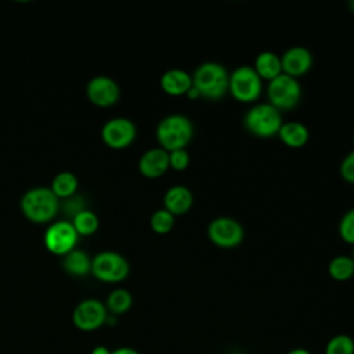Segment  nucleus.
Here are the masks:
<instances>
[{
    "label": "nucleus",
    "instance_id": "obj_1",
    "mask_svg": "<svg viewBox=\"0 0 354 354\" xmlns=\"http://www.w3.org/2000/svg\"><path fill=\"white\" fill-rule=\"evenodd\" d=\"M195 127L192 120L183 113H169L163 116L155 129V137L160 148L170 152L187 148L194 138Z\"/></svg>",
    "mask_w": 354,
    "mask_h": 354
},
{
    "label": "nucleus",
    "instance_id": "obj_2",
    "mask_svg": "<svg viewBox=\"0 0 354 354\" xmlns=\"http://www.w3.org/2000/svg\"><path fill=\"white\" fill-rule=\"evenodd\" d=\"M192 86L201 93L202 98L217 101L228 93L230 72L216 61H205L199 64L191 73Z\"/></svg>",
    "mask_w": 354,
    "mask_h": 354
},
{
    "label": "nucleus",
    "instance_id": "obj_3",
    "mask_svg": "<svg viewBox=\"0 0 354 354\" xmlns=\"http://www.w3.org/2000/svg\"><path fill=\"white\" fill-rule=\"evenodd\" d=\"M24 216L37 224L51 221L59 210V199L50 187H33L24 192L19 201Z\"/></svg>",
    "mask_w": 354,
    "mask_h": 354
},
{
    "label": "nucleus",
    "instance_id": "obj_4",
    "mask_svg": "<svg viewBox=\"0 0 354 354\" xmlns=\"http://www.w3.org/2000/svg\"><path fill=\"white\" fill-rule=\"evenodd\" d=\"M282 123V112L268 102H256L243 115L246 131L259 138L278 136Z\"/></svg>",
    "mask_w": 354,
    "mask_h": 354
},
{
    "label": "nucleus",
    "instance_id": "obj_5",
    "mask_svg": "<svg viewBox=\"0 0 354 354\" xmlns=\"http://www.w3.org/2000/svg\"><path fill=\"white\" fill-rule=\"evenodd\" d=\"M263 91V79L250 65H239L230 72L228 93L239 102H256Z\"/></svg>",
    "mask_w": 354,
    "mask_h": 354
},
{
    "label": "nucleus",
    "instance_id": "obj_6",
    "mask_svg": "<svg viewBox=\"0 0 354 354\" xmlns=\"http://www.w3.org/2000/svg\"><path fill=\"white\" fill-rule=\"evenodd\" d=\"M303 95L299 79L281 73L267 84V102L278 111H289L297 106Z\"/></svg>",
    "mask_w": 354,
    "mask_h": 354
},
{
    "label": "nucleus",
    "instance_id": "obj_7",
    "mask_svg": "<svg viewBox=\"0 0 354 354\" xmlns=\"http://www.w3.org/2000/svg\"><path fill=\"white\" fill-rule=\"evenodd\" d=\"M130 272V264L127 259L113 250L98 252L91 259V274L102 282L116 283L127 278Z\"/></svg>",
    "mask_w": 354,
    "mask_h": 354
},
{
    "label": "nucleus",
    "instance_id": "obj_8",
    "mask_svg": "<svg viewBox=\"0 0 354 354\" xmlns=\"http://www.w3.org/2000/svg\"><path fill=\"white\" fill-rule=\"evenodd\" d=\"M207 238L213 245L218 248L232 249L242 243L245 238V230L236 218L218 216L210 220L207 225Z\"/></svg>",
    "mask_w": 354,
    "mask_h": 354
},
{
    "label": "nucleus",
    "instance_id": "obj_9",
    "mask_svg": "<svg viewBox=\"0 0 354 354\" xmlns=\"http://www.w3.org/2000/svg\"><path fill=\"white\" fill-rule=\"evenodd\" d=\"M108 310L98 299H84L79 301L72 313L73 325L83 332H93L105 325Z\"/></svg>",
    "mask_w": 354,
    "mask_h": 354
},
{
    "label": "nucleus",
    "instance_id": "obj_10",
    "mask_svg": "<svg viewBox=\"0 0 354 354\" xmlns=\"http://www.w3.org/2000/svg\"><path fill=\"white\" fill-rule=\"evenodd\" d=\"M79 234L76 232L73 224L68 220H58L51 223L43 236L44 246L48 252L59 256H65L77 243Z\"/></svg>",
    "mask_w": 354,
    "mask_h": 354
},
{
    "label": "nucleus",
    "instance_id": "obj_11",
    "mask_svg": "<svg viewBox=\"0 0 354 354\" xmlns=\"http://www.w3.org/2000/svg\"><path fill=\"white\" fill-rule=\"evenodd\" d=\"M137 136L136 123L124 116H115L108 119L101 127L102 141L115 149L129 147Z\"/></svg>",
    "mask_w": 354,
    "mask_h": 354
},
{
    "label": "nucleus",
    "instance_id": "obj_12",
    "mask_svg": "<svg viewBox=\"0 0 354 354\" xmlns=\"http://www.w3.org/2000/svg\"><path fill=\"white\" fill-rule=\"evenodd\" d=\"M86 95L94 105L105 108L118 102L120 97V87L113 77L97 75L87 82Z\"/></svg>",
    "mask_w": 354,
    "mask_h": 354
},
{
    "label": "nucleus",
    "instance_id": "obj_13",
    "mask_svg": "<svg viewBox=\"0 0 354 354\" xmlns=\"http://www.w3.org/2000/svg\"><path fill=\"white\" fill-rule=\"evenodd\" d=\"M314 64L313 53L300 44L292 46L286 48L281 55V65L282 73H286L292 77H299L306 75Z\"/></svg>",
    "mask_w": 354,
    "mask_h": 354
},
{
    "label": "nucleus",
    "instance_id": "obj_14",
    "mask_svg": "<svg viewBox=\"0 0 354 354\" xmlns=\"http://www.w3.org/2000/svg\"><path fill=\"white\" fill-rule=\"evenodd\" d=\"M169 152L160 147H153L141 153L138 170L147 178H158L169 169Z\"/></svg>",
    "mask_w": 354,
    "mask_h": 354
},
{
    "label": "nucleus",
    "instance_id": "obj_15",
    "mask_svg": "<svg viewBox=\"0 0 354 354\" xmlns=\"http://www.w3.org/2000/svg\"><path fill=\"white\" fill-rule=\"evenodd\" d=\"M194 205L192 191L183 184L171 185L163 195V207L173 216H181L191 210Z\"/></svg>",
    "mask_w": 354,
    "mask_h": 354
},
{
    "label": "nucleus",
    "instance_id": "obj_16",
    "mask_svg": "<svg viewBox=\"0 0 354 354\" xmlns=\"http://www.w3.org/2000/svg\"><path fill=\"white\" fill-rule=\"evenodd\" d=\"M159 84L169 95H185L192 86V76L183 68H170L162 73Z\"/></svg>",
    "mask_w": 354,
    "mask_h": 354
},
{
    "label": "nucleus",
    "instance_id": "obj_17",
    "mask_svg": "<svg viewBox=\"0 0 354 354\" xmlns=\"http://www.w3.org/2000/svg\"><path fill=\"white\" fill-rule=\"evenodd\" d=\"M278 137L289 148H301L307 144L310 131L304 123L299 120H290L282 123L278 131Z\"/></svg>",
    "mask_w": 354,
    "mask_h": 354
},
{
    "label": "nucleus",
    "instance_id": "obj_18",
    "mask_svg": "<svg viewBox=\"0 0 354 354\" xmlns=\"http://www.w3.org/2000/svg\"><path fill=\"white\" fill-rule=\"evenodd\" d=\"M253 69L257 72V75L263 80L270 82L282 73L281 55H278L277 53L270 51V50L260 51L254 58Z\"/></svg>",
    "mask_w": 354,
    "mask_h": 354
},
{
    "label": "nucleus",
    "instance_id": "obj_19",
    "mask_svg": "<svg viewBox=\"0 0 354 354\" xmlns=\"http://www.w3.org/2000/svg\"><path fill=\"white\" fill-rule=\"evenodd\" d=\"M64 270L73 277H84L91 272V257L82 249H72L62 256Z\"/></svg>",
    "mask_w": 354,
    "mask_h": 354
},
{
    "label": "nucleus",
    "instance_id": "obj_20",
    "mask_svg": "<svg viewBox=\"0 0 354 354\" xmlns=\"http://www.w3.org/2000/svg\"><path fill=\"white\" fill-rule=\"evenodd\" d=\"M79 181L75 173L64 170L57 173L51 180V191L55 194L58 199H66L76 194Z\"/></svg>",
    "mask_w": 354,
    "mask_h": 354
},
{
    "label": "nucleus",
    "instance_id": "obj_21",
    "mask_svg": "<svg viewBox=\"0 0 354 354\" xmlns=\"http://www.w3.org/2000/svg\"><path fill=\"white\" fill-rule=\"evenodd\" d=\"M328 272L332 279L343 282L354 275V260L347 254H336L328 264Z\"/></svg>",
    "mask_w": 354,
    "mask_h": 354
},
{
    "label": "nucleus",
    "instance_id": "obj_22",
    "mask_svg": "<svg viewBox=\"0 0 354 354\" xmlns=\"http://www.w3.org/2000/svg\"><path fill=\"white\" fill-rule=\"evenodd\" d=\"M131 304H133V296L127 289H123V288L113 289L108 295L106 301H105L108 314H112L115 317L127 313L130 310Z\"/></svg>",
    "mask_w": 354,
    "mask_h": 354
},
{
    "label": "nucleus",
    "instance_id": "obj_23",
    "mask_svg": "<svg viewBox=\"0 0 354 354\" xmlns=\"http://www.w3.org/2000/svg\"><path fill=\"white\" fill-rule=\"evenodd\" d=\"M71 223L73 224L79 235H93L100 227L98 216L88 209H83L77 214H75Z\"/></svg>",
    "mask_w": 354,
    "mask_h": 354
},
{
    "label": "nucleus",
    "instance_id": "obj_24",
    "mask_svg": "<svg viewBox=\"0 0 354 354\" xmlns=\"http://www.w3.org/2000/svg\"><path fill=\"white\" fill-rule=\"evenodd\" d=\"M174 221H176V216H173L165 207L156 209L149 217V225L152 231L160 235L169 234L174 227Z\"/></svg>",
    "mask_w": 354,
    "mask_h": 354
},
{
    "label": "nucleus",
    "instance_id": "obj_25",
    "mask_svg": "<svg viewBox=\"0 0 354 354\" xmlns=\"http://www.w3.org/2000/svg\"><path fill=\"white\" fill-rule=\"evenodd\" d=\"M325 354H354V340L348 335H336L328 340Z\"/></svg>",
    "mask_w": 354,
    "mask_h": 354
},
{
    "label": "nucleus",
    "instance_id": "obj_26",
    "mask_svg": "<svg viewBox=\"0 0 354 354\" xmlns=\"http://www.w3.org/2000/svg\"><path fill=\"white\" fill-rule=\"evenodd\" d=\"M337 232L340 238L350 245H354V207L348 209L339 220Z\"/></svg>",
    "mask_w": 354,
    "mask_h": 354
},
{
    "label": "nucleus",
    "instance_id": "obj_27",
    "mask_svg": "<svg viewBox=\"0 0 354 354\" xmlns=\"http://www.w3.org/2000/svg\"><path fill=\"white\" fill-rule=\"evenodd\" d=\"M191 158L187 148L174 149L169 152V166L176 171H183L189 166Z\"/></svg>",
    "mask_w": 354,
    "mask_h": 354
},
{
    "label": "nucleus",
    "instance_id": "obj_28",
    "mask_svg": "<svg viewBox=\"0 0 354 354\" xmlns=\"http://www.w3.org/2000/svg\"><path fill=\"white\" fill-rule=\"evenodd\" d=\"M339 171L344 181L354 184V149L344 155V158L340 162Z\"/></svg>",
    "mask_w": 354,
    "mask_h": 354
},
{
    "label": "nucleus",
    "instance_id": "obj_29",
    "mask_svg": "<svg viewBox=\"0 0 354 354\" xmlns=\"http://www.w3.org/2000/svg\"><path fill=\"white\" fill-rule=\"evenodd\" d=\"M65 202H64V207L68 210V213L73 217L75 214H77L80 210H83V209H86L84 207V203H83V201H82V198L80 196H76V195H72V196H69V198H66V199H64ZM65 210V212H66Z\"/></svg>",
    "mask_w": 354,
    "mask_h": 354
},
{
    "label": "nucleus",
    "instance_id": "obj_30",
    "mask_svg": "<svg viewBox=\"0 0 354 354\" xmlns=\"http://www.w3.org/2000/svg\"><path fill=\"white\" fill-rule=\"evenodd\" d=\"M111 354H140V353L131 347H118V348L112 350Z\"/></svg>",
    "mask_w": 354,
    "mask_h": 354
},
{
    "label": "nucleus",
    "instance_id": "obj_31",
    "mask_svg": "<svg viewBox=\"0 0 354 354\" xmlns=\"http://www.w3.org/2000/svg\"><path fill=\"white\" fill-rule=\"evenodd\" d=\"M185 97H188V98H189V100H192V101H194V100H199V98H202V97H201V93H199L194 86H191V88L185 93Z\"/></svg>",
    "mask_w": 354,
    "mask_h": 354
},
{
    "label": "nucleus",
    "instance_id": "obj_32",
    "mask_svg": "<svg viewBox=\"0 0 354 354\" xmlns=\"http://www.w3.org/2000/svg\"><path fill=\"white\" fill-rule=\"evenodd\" d=\"M90 354H111V350L105 346H95Z\"/></svg>",
    "mask_w": 354,
    "mask_h": 354
},
{
    "label": "nucleus",
    "instance_id": "obj_33",
    "mask_svg": "<svg viewBox=\"0 0 354 354\" xmlns=\"http://www.w3.org/2000/svg\"><path fill=\"white\" fill-rule=\"evenodd\" d=\"M286 354H311L307 348H303V347H296V348H292L290 351H288Z\"/></svg>",
    "mask_w": 354,
    "mask_h": 354
},
{
    "label": "nucleus",
    "instance_id": "obj_34",
    "mask_svg": "<svg viewBox=\"0 0 354 354\" xmlns=\"http://www.w3.org/2000/svg\"><path fill=\"white\" fill-rule=\"evenodd\" d=\"M348 8L354 12V0H350V1H348Z\"/></svg>",
    "mask_w": 354,
    "mask_h": 354
},
{
    "label": "nucleus",
    "instance_id": "obj_35",
    "mask_svg": "<svg viewBox=\"0 0 354 354\" xmlns=\"http://www.w3.org/2000/svg\"><path fill=\"white\" fill-rule=\"evenodd\" d=\"M353 145H354V133H353Z\"/></svg>",
    "mask_w": 354,
    "mask_h": 354
},
{
    "label": "nucleus",
    "instance_id": "obj_36",
    "mask_svg": "<svg viewBox=\"0 0 354 354\" xmlns=\"http://www.w3.org/2000/svg\"><path fill=\"white\" fill-rule=\"evenodd\" d=\"M351 257H353V260H354V250H353V256H351Z\"/></svg>",
    "mask_w": 354,
    "mask_h": 354
}]
</instances>
